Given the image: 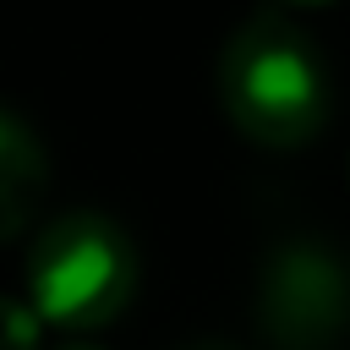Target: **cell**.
Listing matches in <instances>:
<instances>
[{
  "label": "cell",
  "instance_id": "6da1fadb",
  "mask_svg": "<svg viewBox=\"0 0 350 350\" xmlns=\"http://www.w3.org/2000/svg\"><path fill=\"white\" fill-rule=\"evenodd\" d=\"M219 109L257 148H301L328 120V66L317 38L284 11H252L219 49Z\"/></svg>",
  "mask_w": 350,
  "mask_h": 350
},
{
  "label": "cell",
  "instance_id": "7a4b0ae2",
  "mask_svg": "<svg viewBox=\"0 0 350 350\" xmlns=\"http://www.w3.org/2000/svg\"><path fill=\"white\" fill-rule=\"evenodd\" d=\"M137 295V246L104 213H60L27 246V306L44 328L93 334Z\"/></svg>",
  "mask_w": 350,
  "mask_h": 350
},
{
  "label": "cell",
  "instance_id": "3957f363",
  "mask_svg": "<svg viewBox=\"0 0 350 350\" xmlns=\"http://www.w3.org/2000/svg\"><path fill=\"white\" fill-rule=\"evenodd\" d=\"M252 317L273 350H328L350 334V268L323 241H279L257 268Z\"/></svg>",
  "mask_w": 350,
  "mask_h": 350
},
{
  "label": "cell",
  "instance_id": "277c9868",
  "mask_svg": "<svg viewBox=\"0 0 350 350\" xmlns=\"http://www.w3.org/2000/svg\"><path fill=\"white\" fill-rule=\"evenodd\" d=\"M44 186H49L44 142L33 137L27 120H16L11 109H0V246L16 241L33 224Z\"/></svg>",
  "mask_w": 350,
  "mask_h": 350
},
{
  "label": "cell",
  "instance_id": "5b68a950",
  "mask_svg": "<svg viewBox=\"0 0 350 350\" xmlns=\"http://www.w3.org/2000/svg\"><path fill=\"white\" fill-rule=\"evenodd\" d=\"M44 345V317L27 301L0 295V350H38Z\"/></svg>",
  "mask_w": 350,
  "mask_h": 350
},
{
  "label": "cell",
  "instance_id": "8992f818",
  "mask_svg": "<svg viewBox=\"0 0 350 350\" xmlns=\"http://www.w3.org/2000/svg\"><path fill=\"white\" fill-rule=\"evenodd\" d=\"M60 350H104V345H93V339H71V345H60Z\"/></svg>",
  "mask_w": 350,
  "mask_h": 350
},
{
  "label": "cell",
  "instance_id": "52a82bcc",
  "mask_svg": "<svg viewBox=\"0 0 350 350\" xmlns=\"http://www.w3.org/2000/svg\"><path fill=\"white\" fill-rule=\"evenodd\" d=\"M279 5H301L306 11V5H328V0H279Z\"/></svg>",
  "mask_w": 350,
  "mask_h": 350
},
{
  "label": "cell",
  "instance_id": "ba28073f",
  "mask_svg": "<svg viewBox=\"0 0 350 350\" xmlns=\"http://www.w3.org/2000/svg\"><path fill=\"white\" fill-rule=\"evenodd\" d=\"M191 350H230V345H191Z\"/></svg>",
  "mask_w": 350,
  "mask_h": 350
},
{
  "label": "cell",
  "instance_id": "9c48e42d",
  "mask_svg": "<svg viewBox=\"0 0 350 350\" xmlns=\"http://www.w3.org/2000/svg\"><path fill=\"white\" fill-rule=\"evenodd\" d=\"M345 175H350V164H345Z\"/></svg>",
  "mask_w": 350,
  "mask_h": 350
}]
</instances>
